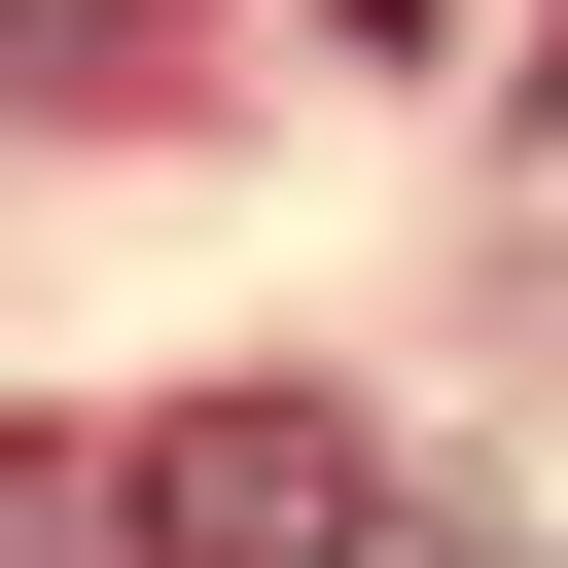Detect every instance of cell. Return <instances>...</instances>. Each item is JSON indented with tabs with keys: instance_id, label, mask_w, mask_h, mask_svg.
Returning a JSON list of instances; mask_svg holds the SVG:
<instances>
[{
	"instance_id": "1",
	"label": "cell",
	"mask_w": 568,
	"mask_h": 568,
	"mask_svg": "<svg viewBox=\"0 0 568 568\" xmlns=\"http://www.w3.org/2000/svg\"><path fill=\"white\" fill-rule=\"evenodd\" d=\"M142 568H355V426H320V390L142 426Z\"/></svg>"
}]
</instances>
